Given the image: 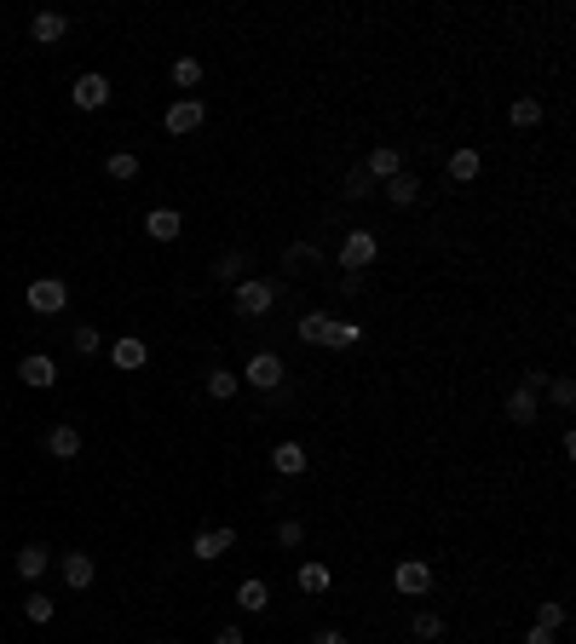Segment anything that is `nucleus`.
<instances>
[{"mask_svg": "<svg viewBox=\"0 0 576 644\" xmlns=\"http://www.w3.org/2000/svg\"><path fill=\"white\" fill-rule=\"evenodd\" d=\"M271 305H277V288H271V282H260V276L237 282V317H266Z\"/></svg>", "mask_w": 576, "mask_h": 644, "instance_id": "f257e3e1", "label": "nucleus"}, {"mask_svg": "<svg viewBox=\"0 0 576 644\" xmlns=\"http://www.w3.org/2000/svg\"><path fill=\"white\" fill-rule=\"evenodd\" d=\"M64 305H70V282H58V276L29 282V311H46V317H52V311H64Z\"/></svg>", "mask_w": 576, "mask_h": 644, "instance_id": "f03ea898", "label": "nucleus"}, {"mask_svg": "<svg viewBox=\"0 0 576 644\" xmlns=\"http://www.w3.org/2000/svg\"><path fill=\"white\" fill-rule=\"evenodd\" d=\"M242 380L260 386V391H277V386H283V357H277V351H254L248 369H242Z\"/></svg>", "mask_w": 576, "mask_h": 644, "instance_id": "7ed1b4c3", "label": "nucleus"}, {"mask_svg": "<svg viewBox=\"0 0 576 644\" xmlns=\"http://www.w3.org/2000/svg\"><path fill=\"white\" fill-rule=\"evenodd\" d=\"M375 237H369V230H352L346 242H340V265H346V276H357V271H369V265H375Z\"/></svg>", "mask_w": 576, "mask_h": 644, "instance_id": "20e7f679", "label": "nucleus"}, {"mask_svg": "<svg viewBox=\"0 0 576 644\" xmlns=\"http://www.w3.org/2000/svg\"><path fill=\"white\" fill-rule=\"evenodd\" d=\"M231 546H237V529H225V524H220V529H202V536L191 541V553H196L202 564H213V558H225Z\"/></svg>", "mask_w": 576, "mask_h": 644, "instance_id": "39448f33", "label": "nucleus"}, {"mask_svg": "<svg viewBox=\"0 0 576 644\" xmlns=\"http://www.w3.org/2000/svg\"><path fill=\"white\" fill-rule=\"evenodd\" d=\"M392 587H398V593H410V599H421V593L432 587V570H427L421 558H403L398 570H392Z\"/></svg>", "mask_w": 576, "mask_h": 644, "instance_id": "423d86ee", "label": "nucleus"}, {"mask_svg": "<svg viewBox=\"0 0 576 644\" xmlns=\"http://www.w3.org/2000/svg\"><path fill=\"white\" fill-rule=\"evenodd\" d=\"M202 116H208L202 98H174V104H167V133H196Z\"/></svg>", "mask_w": 576, "mask_h": 644, "instance_id": "0eeeda50", "label": "nucleus"}, {"mask_svg": "<svg viewBox=\"0 0 576 644\" xmlns=\"http://www.w3.org/2000/svg\"><path fill=\"white\" fill-rule=\"evenodd\" d=\"M70 98H75V109H104L110 104V81H104V75H81Z\"/></svg>", "mask_w": 576, "mask_h": 644, "instance_id": "6e6552de", "label": "nucleus"}, {"mask_svg": "<svg viewBox=\"0 0 576 644\" xmlns=\"http://www.w3.org/2000/svg\"><path fill=\"white\" fill-rule=\"evenodd\" d=\"M271 466H277L283 478H300L306 466H311V454H306V443H277V449H271Z\"/></svg>", "mask_w": 576, "mask_h": 644, "instance_id": "1a4fd4ad", "label": "nucleus"}, {"mask_svg": "<svg viewBox=\"0 0 576 644\" xmlns=\"http://www.w3.org/2000/svg\"><path fill=\"white\" fill-rule=\"evenodd\" d=\"M64 29H70V18H64V12H35V18H29V35H35L41 46L64 41Z\"/></svg>", "mask_w": 576, "mask_h": 644, "instance_id": "9d476101", "label": "nucleus"}, {"mask_svg": "<svg viewBox=\"0 0 576 644\" xmlns=\"http://www.w3.org/2000/svg\"><path fill=\"white\" fill-rule=\"evenodd\" d=\"M92 575H99V564H92V553H64V581L75 593L92 587Z\"/></svg>", "mask_w": 576, "mask_h": 644, "instance_id": "9b49d317", "label": "nucleus"}, {"mask_svg": "<svg viewBox=\"0 0 576 644\" xmlns=\"http://www.w3.org/2000/svg\"><path fill=\"white\" fill-rule=\"evenodd\" d=\"M329 328H335V317H329V311H306V317L294 322V334H300L306 345H329Z\"/></svg>", "mask_w": 576, "mask_h": 644, "instance_id": "f8f14e48", "label": "nucleus"}, {"mask_svg": "<svg viewBox=\"0 0 576 644\" xmlns=\"http://www.w3.org/2000/svg\"><path fill=\"white\" fill-rule=\"evenodd\" d=\"M46 454H52V461H75V454H81V432H75V426H52V432H46Z\"/></svg>", "mask_w": 576, "mask_h": 644, "instance_id": "ddd939ff", "label": "nucleus"}, {"mask_svg": "<svg viewBox=\"0 0 576 644\" xmlns=\"http://www.w3.org/2000/svg\"><path fill=\"white\" fill-rule=\"evenodd\" d=\"M18 380H24V386H41V391H46V386L58 380V363H52V357H24V363H18Z\"/></svg>", "mask_w": 576, "mask_h": 644, "instance_id": "4468645a", "label": "nucleus"}, {"mask_svg": "<svg viewBox=\"0 0 576 644\" xmlns=\"http://www.w3.org/2000/svg\"><path fill=\"white\" fill-rule=\"evenodd\" d=\"M145 230H150V242H174L179 230H184V219H179L174 208H156V213L145 219Z\"/></svg>", "mask_w": 576, "mask_h": 644, "instance_id": "2eb2a0df", "label": "nucleus"}, {"mask_svg": "<svg viewBox=\"0 0 576 644\" xmlns=\"http://www.w3.org/2000/svg\"><path fill=\"white\" fill-rule=\"evenodd\" d=\"M145 357H150L145 340H133V334H121V340L110 345V363H116V369H145Z\"/></svg>", "mask_w": 576, "mask_h": 644, "instance_id": "dca6fc26", "label": "nucleus"}, {"mask_svg": "<svg viewBox=\"0 0 576 644\" xmlns=\"http://www.w3.org/2000/svg\"><path fill=\"white\" fill-rule=\"evenodd\" d=\"M542 415V403H536V391H513V397H507V420H513V426H531V420Z\"/></svg>", "mask_w": 576, "mask_h": 644, "instance_id": "f3484780", "label": "nucleus"}, {"mask_svg": "<svg viewBox=\"0 0 576 644\" xmlns=\"http://www.w3.org/2000/svg\"><path fill=\"white\" fill-rule=\"evenodd\" d=\"M46 564H52V553H46L41 541H29L24 553H18V575H24V581H41V575H46Z\"/></svg>", "mask_w": 576, "mask_h": 644, "instance_id": "a211bd4d", "label": "nucleus"}, {"mask_svg": "<svg viewBox=\"0 0 576 644\" xmlns=\"http://www.w3.org/2000/svg\"><path fill=\"white\" fill-rule=\"evenodd\" d=\"M364 173H369V179H398V173H403V155H398L392 145H381L375 155H369V167H364Z\"/></svg>", "mask_w": 576, "mask_h": 644, "instance_id": "6ab92c4d", "label": "nucleus"}, {"mask_svg": "<svg viewBox=\"0 0 576 644\" xmlns=\"http://www.w3.org/2000/svg\"><path fill=\"white\" fill-rule=\"evenodd\" d=\"M237 604L248 610V616H260V610L271 604V587H266V581H242V587H237Z\"/></svg>", "mask_w": 576, "mask_h": 644, "instance_id": "aec40b11", "label": "nucleus"}, {"mask_svg": "<svg viewBox=\"0 0 576 644\" xmlns=\"http://www.w3.org/2000/svg\"><path fill=\"white\" fill-rule=\"evenodd\" d=\"M478 167H485V162H478V150H456V155H449V179H456V184H473Z\"/></svg>", "mask_w": 576, "mask_h": 644, "instance_id": "412c9836", "label": "nucleus"}, {"mask_svg": "<svg viewBox=\"0 0 576 644\" xmlns=\"http://www.w3.org/2000/svg\"><path fill=\"white\" fill-rule=\"evenodd\" d=\"M415 196H421V184H415L410 173H398V179H386V201H392V208H410Z\"/></svg>", "mask_w": 576, "mask_h": 644, "instance_id": "4be33fe9", "label": "nucleus"}, {"mask_svg": "<svg viewBox=\"0 0 576 644\" xmlns=\"http://www.w3.org/2000/svg\"><path fill=\"white\" fill-rule=\"evenodd\" d=\"M294 581H300V593H329V564L311 558V564H300V575H294Z\"/></svg>", "mask_w": 576, "mask_h": 644, "instance_id": "5701e85b", "label": "nucleus"}, {"mask_svg": "<svg viewBox=\"0 0 576 644\" xmlns=\"http://www.w3.org/2000/svg\"><path fill=\"white\" fill-rule=\"evenodd\" d=\"M104 167H110V179H121V184H133V179H138V155H133V150H116Z\"/></svg>", "mask_w": 576, "mask_h": 644, "instance_id": "b1692460", "label": "nucleus"}, {"mask_svg": "<svg viewBox=\"0 0 576 644\" xmlns=\"http://www.w3.org/2000/svg\"><path fill=\"white\" fill-rule=\"evenodd\" d=\"M357 340H364V328H357V322H335V328H329V345H335V351H352Z\"/></svg>", "mask_w": 576, "mask_h": 644, "instance_id": "393cba45", "label": "nucleus"}, {"mask_svg": "<svg viewBox=\"0 0 576 644\" xmlns=\"http://www.w3.org/2000/svg\"><path fill=\"white\" fill-rule=\"evenodd\" d=\"M536 627H548V633H559V627H565V604H559V599H542V610H536Z\"/></svg>", "mask_w": 576, "mask_h": 644, "instance_id": "a878e982", "label": "nucleus"}, {"mask_svg": "<svg viewBox=\"0 0 576 644\" xmlns=\"http://www.w3.org/2000/svg\"><path fill=\"white\" fill-rule=\"evenodd\" d=\"M208 397H220V403H225V397H237V374L213 369V374H208Z\"/></svg>", "mask_w": 576, "mask_h": 644, "instance_id": "bb28decb", "label": "nucleus"}, {"mask_svg": "<svg viewBox=\"0 0 576 644\" xmlns=\"http://www.w3.org/2000/svg\"><path fill=\"white\" fill-rule=\"evenodd\" d=\"M542 121V98H519L513 104V127H536Z\"/></svg>", "mask_w": 576, "mask_h": 644, "instance_id": "cd10ccee", "label": "nucleus"}, {"mask_svg": "<svg viewBox=\"0 0 576 644\" xmlns=\"http://www.w3.org/2000/svg\"><path fill=\"white\" fill-rule=\"evenodd\" d=\"M202 81V64L196 58H174V87H196Z\"/></svg>", "mask_w": 576, "mask_h": 644, "instance_id": "c85d7f7f", "label": "nucleus"}, {"mask_svg": "<svg viewBox=\"0 0 576 644\" xmlns=\"http://www.w3.org/2000/svg\"><path fill=\"white\" fill-rule=\"evenodd\" d=\"M24 616L35 621V627H41V621H52V599H41V593H29V599H24Z\"/></svg>", "mask_w": 576, "mask_h": 644, "instance_id": "c756f323", "label": "nucleus"}, {"mask_svg": "<svg viewBox=\"0 0 576 644\" xmlns=\"http://www.w3.org/2000/svg\"><path fill=\"white\" fill-rule=\"evenodd\" d=\"M410 633H415V639H439V633H444V621L432 616V610H421V616L410 621Z\"/></svg>", "mask_w": 576, "mask_h": 644, "instance_id": "7c9ffc66", "label": "nucleus"}, {"mask_svg": "<svg viewBox=\"0 0 576 644\" xmlns=\"http://www.w3.org/2000/svg\"><path fill=\"white\" fill-rule=\"evenodd\" d=\"M248 271V254H225L220 265H213V276H242Z\"/></svg>", "mask_w": 576, "mask_h": 644, "instance_id": "2f4dec72", "label": "nucleus"}, {"mask_svg": "<svg viewBox=\"0 0 576 644\" xmlns=\"http://www.w3.org/2000/svg\"><path fill=\"white\" fill-rule=\"evenodd\" d=\"M99 328H75V351H81V357H92V351H99Z\"/></svg>", "mask_w": 576, "mask_h": 644, "instance_id": "473e14b6", "label": "nucleus"}, {"mask_svg": "<svg viewBox=\"0 0 576 644\" xmlns=\"http://www.w3.org/2000/svg\"><path fill=\"white\" fill-rule=\"evenodd\" d=\"M369 191H375V184H369V173H346V196H357V201H364Z\"/></svg>", "mask_w": 576, "mask_h": 644, "instance_id": "72a5a7b5", "label": "nucleus"}, {"mask_svg": "<svg viewBox=\"0 0 576 644\" xmlns=\"http://www.w3.org/2000/svg\"><path fill=\"white\" fill-rule=\"evenodd\" d=\"M277 541H283V546H300V541H306V529L288 518V524H277Z\"/></svg>", "mask_w": 576, "mask_h": 644, "instance_id": "f704fd0d", "label": "nucleus"}, {"mask_svg": "<svg viewBox=\"0 0 576 644\" xmlns=\"http://www.w3.org/2000/svg\"><path fill=\"white\" fill-rule=\"evenodd\" d=\"M576 403V386L571 380H553V408H571Z\"/></svg>", "mask_w": 576, "mask_h": 644, "instance_id": "c9c22d12", "label": "nucleus"}, {"mask_svg": "<svg viewBox=\"0 0 576 644\" xmlns=\"http://www.w3.org/2000/svg\"><path fill=\"white\" fill-rule=\"evenodd\" d=\"M306 259H317V247H306V242H294V247H288V265H306Z\"/></svg>", "mask_w": 576, "mask_h": 644, "instance_id": "e433bc0d", "label": "nucleus"}, {"mask_svg": "<svg viewBox=\"0 0 576 644\" xmlns=\"http://www.w3.org/2000/svg\"><path fill=\"white\" fill-rule=\"evenodd\" d=\"M213 644H248V639H242V627H220V639H213Z\"/></svg>", "mask_w": 576, "mask_h": 644, "instance_id": "4c0bfd02", "label": "nucleus"}, {"mask_svg": "<svg viewBox=\"0 0 576 644\" xmlns=\"http://www.w3.org/2000/svg\"><path fill=\"white\" fill-rule=\"evenodd\" d=\"M311 644H346V633H335V627H323V633L311 639Z\"/></svg>", "mask_w": 576, "mask_h": 644, "instance_id": "58836bf2", "label": "nucleus"}, {"mask_svg": "<svg viewBox=\"0 0 576 644\" xmlns=\"http://www.w3.org/2000/svg\"><path fill=\"white\" fill-rule=\"evenodd\" d=\"M524 644H553V633H548V627H531V639H524Z\"/></svg>", "mask_w": 576, "mask_h": 644, "instance_id": "ea45409f", "label": "nucleus"}, {"mask_svg": "<svg viewBox=\"0 0 576 644\" xmlns=\"http://www.w3.org/2000/svg\"><path fill=\"white\" fill-rule=\"evenodd\" d=\"M150 644H167V639H150Z\"/></svg>", "mask_w": 576, "mask_h": 644, "instance_id": "a19ab883", "label": "nucleus"}]
</instances>
